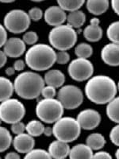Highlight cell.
Instances as JSON below:
<instances>
[{
	"label": "cell",
	"mask_w": 119,
	"mask_h": 159,
	"mask_svg": "<svg viewBox=\"0 0 119 159\" xmlns=\"http://www.w3.org/2000/svg\"><path fill=\"white\" fill-rule=\"evenodd\" d=\"M117 92L115 81L106 75L91 76L85 85V95L92 103L98 105L107 104Z\"/></svg>",
	"instance_id": "1"
},
{
	"label": "cell",
	"mask_w": 119,
	"mask_h": 159,
	"mask_svg": "<svg viewBox=\"0 0 119 159\" xmlns=\"http://www.w3.org/2000/svg\"><path fill=\"white\" fill-rule=\"evenodd\" d=\"M56 54L51 45L44 43L34 44L25 52V61L32 70L43 72L50 69L56 63Z\"/></svg>",
	"instance_id": "2"
},
{
	"label": "cell",
	"mask_w": 119,
	"mask_h": 159,
	"mask_svg": "<svg viewBox=\"0 0 119 159\" xmlns=\"http://www.w3.org/2000/svg\"><path fill=\"white\" fill-rule=\"evenodd\" d=\"M44 78L33 71H26L16 76L14 82L15 92L24 99H34L40 96L45 86Z\"/></svg>",
	"instance_id": "3"
},
{
	"label": "cell",
	"mask_w": 119,
	"mask_h": 159,
	"mask_svg": "<svg viewBox=\"0 0 119 159\" xmlns=\"http://www.w3.org/2000/svg\"><path fill=\"white\" fill-rule=\"evenodd\" d=\"M49 42L53 49L58 51H67L76 44L77 32L68 24L57 25L49 32Z\"/></svg>",
	"instance_id": "4"
},
{
	"label": "cell",
	"mask_w": 119,
	"mask_h": 159,
	"mask_svg": "<svg viewBox=\"0 0 119 159\" xmlns=\"http://www.w3.org/2000/svg\"><path fill=\"white\" fill-rule=\"evenodd\" d=\"M81 127L77 119L72 117H63L58 119L52 127V135L65 143L76 141L80 135Z\"/></svg>",
	"instance_id": "5"
},
{
	"label": "cell",
	"mask_w": 119,
	"mask_h": 159,
	"mask_svg": "<svg viewBox=\"0 0 119 159\" xmlns=\"http://www.w3.org/2000/svg\"><path fill=\"white\" fill-rule=\"evenodd\" d=\"M64 107L58 99H42L36 106V115L45 123H54L63 116Z\"/></svg>",
	"instance_id": "6"
},
{
	"label": "cell",
	"mask_w": 119,
	"mask_h": 159,
	"mask_svg": "<svg viewBox=\"0 0 119 159\" xmlns=\"http://www.w3.org/2000/svg\"><path fill=\"white\" fill-rule=\"evenodd\" d=\"M30 22L31 19L28 13L20 9L9 11L3 19L6 30L15 34L26 32L30 25Z\"/></svg>",
	"instance_id": "7"
},
{
	"label": "cell",
	"mask_w": 119,
	"mask_h": 159,
	"mask_svg": "<svg viewBox=\"0 0 119 159\" xmlns=\"http://www.w3.org/2000/svg\"><path fill=\"white\" fill-rule=\"evenodd\" d=\"M25 115V106L18 99L10 98L0 103V118L3 123L13 124L22 121Z\"/></svg>",
	"instance_id": "8"
},
{
	"label": "cell",
	"mask_w": 119,
	"mask_h": 159,
	"mask_svg": "<svg viewBox=\"0 0 119 159\" xmlns=\"http://www.w3.org/2000/svg\"><path fill=\"white\" fill-rule=\"evenodd\" d=\"M56 95L63 107L67 110L78 108L83 102V92L76 85L67 84L62 86Z\"/></svg>",
	"instance_id": "9"
},
{
	"label": "cell",
	"mask_w": 119,
	"mask_h": 159,
	"mask_svg": "<svg viewBox=\"0 0 119 159\" xmlns=\"http://www.w3.org/2000/svg\"><path fill=\"white\" fill-rule=\"evenodd\" d=\"M68 72L72 80L83 82L91 77L94 73V66L88 59L78 57L70 62Z\"/></svg>",
	"instance_id": "10"
},
{
	"label": "cell",
	"mask_w": 119,
	"mask_h": 159,
	"mask_svg": "<svg viewBox=\"0 0 119 159\" xmlns=\"http://www.w3.org/2000/svg\"><path fill=\"white\" fill-rule=\"evenodd\" d=\"M76 119L79 122L81 129L91 130L99 127L102 119L101 115L98 111L89 108L79 112Z\"/></svg>",
	"instance_id": "11"
},
{
	"label": "cell",
	"mask_w": 119,
	"mask_h": 159,
	"mask_svg": "<svg viewBox=\"0 0 119 159\" xmlns=\"http://www.w3.org/2000/svg\"><path fill=\"white\" fill-rule=\"evenodd\" d=\"M45 22L52 27L63 25L67 20L66 11H64L59 6H52L45 10L44 13Z\"/></svg>",
	"instance_id": "12"
},
{
	"label": "cell",
	"mask_w": 119,
	"mask_h": 159,
	"mask_svg": "<svg viewBox=\"0 0 119 159\" xmlns=\"http://www.w3.org/2000/svg\"><path fill=\"white\" fill-rule=\"evenodd\" d=\"M26 49V44L19 38H11L7 40L3 45V52L7 57H20Z\"/></svg>",
	"instance_id": "13"
},
{
	"label": "cell",
	"mask_w": 119,
	"mask_h": 159,
	"mask_svg": "<svg viewBox=\"0 0 119 159\" xmlns=\"http://www.w3.org/2000/svg\"><path fill=\"white\" fill-rule=\"evenodd\" d=\"M101 58L106 65L112 67L119 66V44L109 43L102 49Z\"/></svg>",
	"instance_id": "14"
},
{
	"label": "cell",
	"mask_w": 119,
	"mask_h": 159,
	"mask_svg": "<svg viewBox=\"0 0 119 159\" xmlns=\"http://www.w3.org/2000/svg\"><path fill=\"white\" fill-rule=\"evenodd\" d=\"M12 144L18 153L25 154L34 148V137L24 132L15 136V139H13Z\"/></svg>",
	"instance_id": "15"
},
{
	"label": "cell",
	"mask_w": 119,
	"mask_h": 159,
	"mask_svg": "<svg viewBox=\"0 0 119 159\" xmlns=\"http://www.w3.org/2000/svg\"><path fill=\"white\" fill-rule=\"evenodd\" d=\"M99 18H93L90 22V25L83 30V36L90 42H97L103 38V29L99 25Z\"/></svg>",
	"instance_id": "16"
},
{
	"label": "cell",
	"mask_w": 119,
	"mask_h": 159,
	"mask_svg": "<svg viewBox=\"0 0 119 159\" xmlns=\"http://www.w3.org/2000/svg\"><path fill=\"white\" fill-rule=\"evenodd\" d=\"M70 149L68 143L56 139L50 143L48 151L51 158L53 157L56 159H63L69 155Z\"/></svg>",
	"instance_id": "17"
},
{
	"label": "cell",
	"mask_w": 119,
	"mask_h": 159,
	"mask_svg": "<svg viewBox=\"0 0 119 159\" xmlns=\"http://www.w3.org/2000/svg\"><path fill=\"white\" fill-rule=\"evenodd\" d=\"M45 83L47 85L58 89L62 87L65 82V76L61 71L58 69H50L47 71L44 77Z\"/></svg>",
	"instance_id": "18"
},
{
	"label": "cell",
	"mask_w": 119,
	"mask_h": 159,
	"mask_svg": "<svg viewBox=\"0 0 119 159\" xmlns=\"http://www.w3.org/2000/svg\"><path fill=\"white\" fill-rule=\"evenodd\" d=\"M93 150L87 144H77L70 149L68 157L72 159L93 158Z\"/></svg>",
	"instance_id": "19"
},
{
	"label": "cell",
	"mask_w": 119,
	"mask_h": 159,
	"mask_svg": "<svg viewBox=\"0 0 119 159\" xmlns=\"http://www.w3.org/2000/svg\"><path fill=\"white\" fill-rule=\"evenodd\" d=\"M87 9L90 14L99 16L104 14L110 7L109 0H87Z\"/></svg>",
	"instance_id": "20"
},
{
	"label": "cell",
	"mask_w": 119,
	"mask_h": 159,
	"mask_svg": "<svg viewBox=\"0 0 119 159\" xmlns=\"http://www.w3.org/2000/svg\"><path fill=\"white\" fill-rule=\"evenodd\" d=\"M67 24L74 29H79L86 22V15L82 11H72L67 15Z\"/></svg>",
	"instance_id": "21"
},
{
	"label": "cell",
	"mask_w": 119,
	"mask_h": 159,
	"mask_svg": "<svg viewBox=\"0 0 119 159\" xmlns=\"http://www.w3.org/2000/svg\"><path fill=\"white\" fill-rule=\"evenodd\" d=\"M14 92V83L5 76H0V103L11 98Z\"/></svg>",
	"instance_id": "22"
},
{
	"label": "cell",
	"mask_w": 119,
	"mask_h": 159,
	"mask_svg": "<svg viewBox=\"0 0 119 159\" xmlns=\"http://www.w3.org/2000/svg\"><path fill=\"white\" fill-rule=\"evenodd\" d=\"M106 143H107L106 139L100 133L90 134L86 139V144L88 145L93 150H97V151L103 149Z\"/></svg>",
	"instance_id": "23"
},
{
	"label": "cell",
	"mask_w": 119,
	"mask_h": 159,
	"mask_svg": "<svg viewBox=\"0 0 119 159\" xmlns=\"http://www.w3.org/2000/svg\"><path fill=\"white\" fill-rule=\"evenodd\" d=\"M107 116L115 123H119V96H115L107 106Z\"/></svg>",
	"instance_id": "24"
},
{
	"label": "cell",
	"mask_w": 119,
	"mask_h": 159,
	"mask_svg": "<svg viewBox=\"0 0 119 159\" xmlns=\"http://www.w3.org/2000/svg\"><path fill=\"white\" fill-rule=\"evenodd\" d=\"M56 2L64 11L72 12L80 9L84 4L85 0H56Z\"/></svg>",
	"instance_id": "25"
},
{
	"label": "cell",
	"mask_w": 119,
	"mask_h": 159,
	"mask_svg": "<svg viewBox=\"0 0 119 159\" xmlns=\"http://www.w3.org/2000/svg\"><path fill=\"white\" fill-rule=\"evenodd\" d=\"M45 126L39 120H31L25 125V131L33 137H39L43 134Z\"/></svg>",
	"instance_id": "26"
},
{
	"label": "cell",
	"mask_w": 119,
	"mask_h": 159,
	"mask_svg": "<svg viewBox=\"0 0 119 159\" xmlns=\"http://www.w3.org/2000/svg\"><path fill=\"white\" fill-rule=\"evenodd\" d=\"M12 136L9 130L0 126V153L7 150L12 144Z\"/></svg>",
	"instance_id": "27"
},
{
	"label": "cell",
	"mask_w": 119,
	"mask_h": 159,
	"mask_svg": "<svg viewBox=\"0 0 119 159\" xmlns=\"http://www.w3.org/2000/svg\"><path fill=\"white\" fill-rule=\"evenodd\" d=\"M75 53L77 57L88 59L93 54V48L90 45L82 42L77 45L75 48Z\"/></svg>",
	"instance_id": "28"
},
{
	"label": "cell",
	"mask_w": 119,
	"mask_h": 159,
	"mask_svg": "<svg viewBox=\"0 0 119 159\" xmlns=\"http://www.w3.org/2000/svg\"><path fill=\"white\" fill-rule=\"evenodd\" d=\"M108 39L113 43L119 44V21L112 22L107 30Z\"/></svg>",
	"instance_id": "29"
},
{
	"label": "cell",
	"mask_w": 119,
	"mask_h": 159,
	"mask_svg": "<svg viewBox=\"0 0 119 159\" xmlns=\"http://www.w3.org/2000/svg\"><path fill=\"white\" fill-rule=\"evenodd\" d=\"M25 158H51L49 151L43 149H33L25 154Z\"/></svg>",
	"instance_id": "30"
},
{
	"label": "cell",
	"mask_w": 119,
	"mask_h": 159,
	"mask_svg": "<svg viewBox=\"0 0 119 159\" xmlns=\"http://www.w3.org/2000/svg\"><path fill=\"white\" fill-rule=\"evenodd\" d=\"M22 40L26 45H33L37 43L38 40V35L34 31H28L24 34Z\"/></svg>",
	"instance_id": "31"
},
{
	"label": "cell",
	"mask_w": 119,
	"mask_h": 159,
	"mask_svg": "<svg viewBox=\"0 0 119 159\" xmlns=\"http://www.w3.org/2000/svg\"><path fill=\"white\" fill-rule=\"evenodd\" d=\"M70 61V55L67 51H59L56 54V63L59 65H66Z\"/></svg>",
	"instance_id": "32"
},
{
	"label": "cell",
	"mask_w": 119,
	"mask_h": 159,
	"mask_svg": "<svg viewBox=\"0 0 119 159\" xmlns=\"http://www.w3.org/2000/svg\"><path fill=\"white\" fill-rule=\"evenodd\" d=\"M56 94L57 93H56V88L50 86V85L44 86V88L42 90V93H41V95L45 99H52V98H55Z\"/></svg>",
	"instance_id": "33"
},
{
	"label": "cell",
	"mask_w": 119,
	"mask_h": 159,
	"mask_svg": "<svg viewBox=\"0 0 119 159\" xmlns=\"http://www.w3.org/2000/svg\"><path fill=\"white\" fill-rule=\"evenodd\" d=\"M29 18H30L31 21L33 22H38L42 19V17L44 16V13L42 9H40L38 7H33L28 12Z\"/></svg>",
	"instance_id": "34"
},
{
	"label": "cell",
	"mask_w": 119,
	"mask_h": 159,
	"mask_svg": "<svg viewBox=\"0 0 119 159\" xmlns=\"http://www.w3.org/2000/svg\"><path fill=\"white\" fill-rule=\"evenodd\" d=\"M110 139L112 143L119 147V123H117L110 132Z\"/></svg>",
	"instance_id": "35"
},
{
	"label": "cell",
	"mask_w": 119,
	"mask_h": 159,
	"mask_svg": "<svg viewBox=\"0 0 119 159\" xmlns=\"http://www.w3.org/2000/svg\"><path fill=\"white\" fill-rule=\"evenodd\" d=\"M11 131L15 135L22 134L25 131V125L23 122L19 121L11 124Z\"/></svg>",
	"instance_id": "36"
},
{
	"label": "cell",
	"mask_w": 119,
	"mask_h": 159,
	"mask_svg": "<svg viewBox=\"0 0 119 159\" xmlns=\"http://www.w3.org/2000/svg\"><path fill=\"white\" fill-rule=\"evenodd\" d=\"M2 24L0 23V49L3 47L4 44L7 40V32Z\"/></svg>",
	"instance_id": "37"
},
{
	"label": "cell",
	"mask_w": 119,
	"mask_h": 159,
	"mask_svg": "<svg viewBox=\"0 0 119 159\" xmlns=\"http://www.w3.org/2000/svg\"><path fill=\"white\" fill-rule=\"evenodd\" d=\"M25 61H24L23 60H17L14 63V66L13 67L15 68V71H17V72H22V70H24V69H25Z\"/></svg>",
	"instance_id": "38"
},
{
	"label": "cell",
	"mask_w": 119,
	"mask_h": 159,
	"mask_svg": "<svg viewBox=\"0 0 119 159\" xmlns=\"http://www.w3.org/2000/svg\"><path fill=\"white\" fill-rule=\"evenodd\" d=\"M93 158H108L111 159L112 156L107 151H99L95 153L93 155Z\"/></svg>",
	"instance_id": "39"
},
{
	"label": "cell",
	"mask_w": 119,
	"mask_h": 159,
	"mask_svg": "<svg viewBox=\"0 0 119 159\" xmlns=\"http://www.w3.org/2000/svg\"><path fill=\"white\" fill-rule=\"evenodd\" d=\"M7 61V56L6 55L5 52H3V50H1V49H0V69H2L4 65H6Z\"/></svg>",
	"instance_id": "40"
},
{
	"label": "cell",
	"mask_w": 119,
	"mask_h": 159,
	"mask_svg": "<svg viewBox=\"0 0 119 159\" xmlns=\"http://www.w3.org/2000/svg\"><path fill=\"white\" fill-rule=\"evenodd\" d=\"M112 9L119 16V0H111Z\"/></svg>",
	"instance_id": "41"
},
{
	"label": "cell",
	"mask_w": 119,
	"mask_h": 159,
	"mask_svg": "<svg viewBox=\"0 0 119 159\" xmlns=\"http://www.w3.org/2000/svg\"><path fill=\"white\" fill-rule=\"evenodd\" d=\"M19 153L18 152H10L6 154L5 158L6 159H18L21 157V156L19 155Z\"/></svg>",
	"instance_id": "42"
},
{
	"label": "cell",
	"mask_w": 119,
	"mask_h": 159,
	"mask_svg": "<svg viewBox=\"0 0 119 159\" xmlns=\"http://www.w3.org/2000/svg\"><path fill=\"white\" fill-rule=\"evenodd\" d=\"M43 134H45V135L47 136V137H50V136H52V127H45Z\"/></svg>",
	"instance_id": "43"
},
{
	"label": "cell",
	"mask_w": 119,
	"mask_h": 159,
	"mask_svg": "<svg viewBox=\"0 0 119 159\" xmlns=\"http://www.w3.org/2000/svg\"><path fill=\"white\" fill-rule=\"evenodd\" d=\"M15 73V69L14 67H9L6 69V74L8 76H13Z\"/></svg>",
	"instance_id": "44"
},
{
	"label": "cell",
	"mask_w": 119,
	"mask_h": 159,
	"mask_svg": "<svg viewBox=\"0 0 119 159\" xmlns=\"http://www.w3.org/2000/svg\"><path fill=\"white\" fill-rule=\"evenodd\" d=\"M16 0H0V2L2 3H11V2H14Z\"/></svg>",
	"instance_id": "45"
},
{
	"label": "cell",
	"mask_w": 119,
	"mask_h": 159,
	"mask_svg": "<svg viewBox=\"0 0 119 159\" xmlns=\"http://www.w3.org/2000/svg\"><path fill=\"white\" fill-rule=\"evenodd\" d=\"M115 157H117V158L119 159V148L117 149V150H116V152H115Z\"/></svg>",
	"instance_id": "46"
},
{
	"label": "cell",
	"mask_w": 119,
	"mask_h": 159,
	"mask_svg": "<svg viewBox=\"0 0 119 159\" xmlns=\"http://www.w3.org/2000/svg\"><path fill=\"white\" fill-rule=\"evenodd\" d=\"M32 2H43L45 0H30Z\"/></svg>",
	"instance_id": "47"
},
{
	"label": "cell",
	"mask_w": 119,
	"mask_h": 159,
	"mask_svg": "<svg viewBox=\"0 0 119 159\" xmlns=\"http://www.w3.org/2000/svg\"><path fill=\"white\" fill-rule=\"evenodd\" d=\"M2 123V119H1V118H0V126H1Z\"/></svg>",
	"instance_id": "48"
},
{
	"label": "cell",
	"mask_w": 119,
	"mask_h": 159,
	"mask_svg": "<svg viewBox=\"0 0 119 159\" xmlns=\"http://www.w3.org/2000/svg\"><path fill=\"white\" fill-rule=\"evenodd\" d=\"M117 90L119 91V81H118V83H117Z\"/></svg>",
	"instance_id": "49"
},
{
	"label": "cell",
	"mask_w": 119,
	"mask_h": 159,
	"mask_svg": "<svg viewBox=\"0 0 119 159\" xmlns=\"http://www.w3.org/2000/svg\"><path fill=\"white\" fill-rule=\"evenodd\" d=\"M0 158H1V157H0Z\"/></svg>",
	"instance_id": "50"
}]
</instances>
